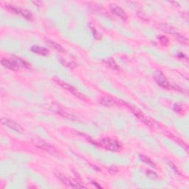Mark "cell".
<instances>
[{
	"label": "cell",
	"mask_w": 189,
	"mask_h": 189,
	"mask_svg": "<svg viewBox=\"0 0 189 189\" xmlns=\"http://www.w3.org/2000/svg\"><path fill=\"white\" fill-rule=\"evenodd\" d=\"M1 122L3 125L9 127L10 129L13 130V131L17 132H22V128L21 127V126L14 121H12V120L8 118H4L3 117V118H2Z\"/></svg>",
	"instance_id": "obj_3"
},
{
	"label": "cell",
	"mask_w": 189,
	"mask_h": 189,
	"mask_svg": "<svg viewBox=\"0 0 189 189\" xmlns=\"http://www.w3.org/2000/svg\"><path fill=\"white\" fill-rule=\"evenodd\" d=\"M141 157L142 161L145 162L146 163L148 164V165H150L151 166H154V162H152L151 160H149L148 157H145V156H141Z\"/></svg>",
	"instance_id": "obj_16"
},
{
	"label": "cell",
	"mask_w": 189,
	"mask_h": 189,
	"mask_svg": "<svg viewBox=\"0 0 189 189\" xmlns=\"http://www.w3.org/2000/svg\"><path fill=\"white\" fill-rule=\"evenodd\" d=\"M107 64H108L112 68L115 69V70H118V69H119V67H117V64L115 63V61H114L113 58H110V59H109L108 62H107Z\"/></svg>",
	"instance_id": "obj_15"
},
{
	"label": "cell",
	"mask_w": 189,
	"mask_h": 189,
	"mask_svg": "<svg viewBox=\"0 0 189 189\" xmlns=\"http://www.w3.org/2000/svg\"><path fill=\"white\" fill-rule=\"evenodd\" d=\"M1 64H2L5 67L9 69V70H11L13 71H17L19 70V64H18L15 61L2 58V59L1 60Z\"/></svg>",
	"instance_id": "obj_7"
},
{
	"label": "cell",
	"mask_w": 189,
	"mask_h": 189,
	"mask_svg": "<svg viewBox=\"0 0 189 189\" xmlns=\"http://www.w3.org/2000/svg\"><path fill=\"white\" fill-rule=\"evenodd\" d=\"M147 175L149 176L151 179H156L157 177V175L156 174V173L152 172V171H149V172H147Z\"/></svg>",
	"instance_id": "obj_19"
},
{
	"label": "cell",
	"mask_w": 189,
	"mask_h": 189,
	"mask_svg": "<svg viewBox=\"0 0 189 189\" xmlns=\"http://www.w3.org/2000/svg\"><path fill=\"white\" fill-rule=\"evenodd\" d=\"M159 39L160 41V43L164 44V45H167L169 43V41L166 36H160V37H159Z\"/></svg>",
	"instance_id": "obj_18"
},
{
	"label": "cell",
	"mask_w": 189,
	"mask_h": 189,
	"mask_svg": "<svg viewBox=\"0 0 189 189\" xmlns=\"http://www.w3.org/2000/svg\"><path fill=\"white\" fill-rule=\"evenodd\" d=\"M55 81H56L57 84H59L61 87H62L63 88L66 89V90H68L69 92L74 95L75 96L78 97H79V98H81V99H85V97L83 96L82 95L80 94V93H79L78 91H77L76 89L74 88V87H72V86H70V85L66 84V83L62 82V81H60V80H57V79H55Z\"/></svg>",
	"instance_id": "obj_4"
},
{
	"label": "cell",
	"mask_w": 189,
	"mask_h": 189,
	"mask_svg": "<svg viewBox=\"0 0 189 189\" xmlns=\"http://www.w3.org/2000/svg\"><path fill=\"white\" fill-rule=\"evenodd\" d=\"M174 35H176L177 38V39L179 41H180V42H181V43L186 44H188V39H187V38L186 37H184V36L180 35V34H178V33L174 34Z\"/></svg>",
	"instance_id": "obj_14"
},
{
	"label": "cell",
	"mask_w": 189,
	"mask_h": 189,
	"mask_svg": "<svg viewBox=\"0 0 189 189\" xmlns=\"http://www.w3.org/2000/svg\"><path fill=\"white\" fill-rule=\"evenodd\" d=\"M154 78L155 79L156 82L157 83V84L164 89H169L171 88V85L167 80V78H166V76H164V74L162 73L161 71L157 70L154 72Z\"/></svg>",
	"instance_id": "obj_2"
},
{
	"label": "cell",
	"mask_w": 189,
	"mask_h": 189,
	"mask_svg": "<svg viewBox=\"0 0 189 189\" xmlns=\"http://www.w3.org/2000/svg\"><path fill=\"white\" fill-rule=\"evenodd\" d=\"M162 30H164V31H166L167 32H169V33H172V34L177 33L175 30H174L173 27H171V26H169V25H167V24H162Z\"/></svg>",
	"instance_id": "obj_13"
},
{
	"label": "cell",
	"mask_w": 189,
	"mask_h": 189,
	"mask_svg": "<svg viewBox=\"0 0 189 189\" xmlns=\"http://www.w3.org/2000/svg\"><path fill=\"white\" fill-rule=\"evenodd\" d=\"M37 146L38 147H40L41 149L45 150L47 152H48V153H50V154H52V155H58V152L55 149V147L50 145V144L44 143V142H38Z\"/></svg>",
	"instance_id": "obj_8"
},
{
	"label": "cell",
	"mask_w": 189,
	"mask_h": 189,
	"mask_svg": "<svg viewBox=\"0 0 189 189\" xmlns=\"http://www.w3.org/2000/svg\"><path fill=\"white\" fill-rule=\"evenodd\" d=\"M132 110L134 112V113L135 114L136 116H137L138 117H139L140 119L141 120V121H143V122H145V123H146L147 125H149V120H148V118H146V117L144 116L143 114L141 112H140L138 109H132Z\"/></svg>",
	"instance_id": "obj_11"
},
{
	"label": "cell",
	"mask_w": 189,
	"mask_h": 189,
	"mask_svg": "<svg viewBox=\"0 0 189 189\" xmlns=\"http://www.w3.org/2000/svg\"><path fill=\"white\" fill-rule=\"evenodd\" d=\"M16 61H17L18 62H16L18 64H21V65H22V66L23 67H29V64H27V62H24V61H23L22 59H21V58H16Z\"/></svg>",
	"instance_id": "obj_17"
},
{
	"label": "cell",
	"mask_w": 189,
	"mask_h": 189,
	"mask_svg": "<svg viewBox=\"0 0 189 189\" xmlns=\"http://www.w3.org/2000/svg\"><path fill=\"white\" fill-rule=\"evenodd\" d=\"M56 175L58 178L60 179L61 180H62L63 182H64L65 185H67V186L72 187V188H83V187H84L83 186H80V185H79L78 182L76 183V182L72 181V180H70V179L67 178V177L64 176L62 174H60V173L59 174H56Z\"/></svg>",
	"instance_id": "obj_6"
},
{
	"label": "cell",
	"mask_w": 189,
	"mask_h": 189,
	"mask_svg": "<svg viewBox=\"0 0 189 189\" xmlns=\"http://www.w3.org/2000/svg\"><path fill=\"white\" fill-rule=\"evenodd\" d=\"M47 44L49 46L51 47L52 48L56 49V50H58V51L61 52L64 50V49H63L62 47L61 46L60 44L56 43V42H52V41H50V40H47Z\"/></svg>",
	"instance_id": "obj_12"
},
{
	"label": "cell",
	"mask_w": 189,
	"mask_h": 189,
	"mask_svg": "<svg viewBox=\"0 0 189 189\" xmlns=\"http://www.w3.org/2000/svg\"><path fill=\"white\" fill-rule=\"evenodd\" d=\"M101 104H102L105 107H114L115 105H116V102L115 101H114L112 98L111 97L105 96V97H102L99 101Z\"/></svg>",
	"instance_id": "obj_9"
},
{
	"label": "cell",
	"mask_w": 189,
	"mask_h": 189,
	"mask_svg": "<svg viewBox=\"0 0 189 189\" xmlns=\"http://www.w3.org/2000/svg\"><path fill=\"white\" fill-rule=\"evenodd\" d=\"M31 50L35 53L42 55V56H47L48 54L49 50L45 47L39 46H33L31 47Z\"/></svg>",
	"instance_id": "obj_10"
},
{
	"label": "cell",
	"mask_w": 189,
	"mask_h": 189,
	"mask_svg": "<svg viewBox=\"0 0 189 189\" xmlns=\"http://www.w3.org/2000/svg\"><path fill=\"white\" fill-rule=\"evenodd\" d=\"M100 145L104 149L113 152L119 151L121 148L118 142L115 140H112L110 138H103L100 141Z\"/></svg>",
	"instance_id": "obj_1"
},
{
	"label": "cell",
	"mask_w": 189,
	"mask_h": 189,
	"mask_svg": "<svg viewBox=\"0 0 189 189\" xmlns=\"http://www.w3.org/2000/svg\"><path fill=\"white\" fill-rule=\"evenodd\" d=\"M110 9H111L112 12L115 15L118 16V17L121 18V19L126 20L127 19V13H125V11H123L121 7H118L117 5H110Z\"/></svg>",
	"instance_id": "obj_5"
}]
</instances>
